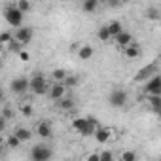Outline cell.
Segmentation results:
<instances>
[{"instance_id": "cell-1", "label": "cell", "mask_w": 161, "mask_h": 161, "mask_svg": "<svg viewBox=\"0 0 161 161\" xmlns=\"http://www.w3.org/2000/svg\"><path fill=\"white\" fill-rule=\"evenodd\" d=\"M49 82H47V78L44 74H34L31 76V93H34L36 97H42V95H47L49 91Z\"/></svg>"}, {"instance_id": "cell-2", "label": "cell", "mask_w": 161, "mask_h": 161, "mask_svg": "<svg viewBox=\"0 0 161 161\" xmlns=\"http://www.w3.org/2000/svg\"><path fill=\"white\" fill-rule=\"evenodd\" d=\"M4 19H6L8 25H12L14 29H17V27L23 25L25 14H23L15 4H12V6H6V8H4Z\"/></svg>"}, {"instance_id": "cell-3", "label": "cell", "mask_w": 161, "mask_h": 161, "mask_svg": "<svg viewBox=\"0 0 161 161\" xmlns=\"http://www.w3.org/2000/svg\"><path fill=\"white\" fill-rule=\"evenodd\" d=\"M127 91L125 89H121V87H116V89H112L110 91V95H108V104L112 106V108H123L125 104H127Z\"/></svg>"}, {"instance_id": "cell-4", "label": "cell", "mask_w": 161, "mask_h": 161, "mask_svg": "<svg viewBox=\"0 0 161 161\" xmlns=\"http://www.w3.org/2000/svg\"><path fill=\"white\" fill-rule=\"evenodd\" d=\"M53 157V150L46 144H36L31 150V159L32 161H49Z\"/></svg>"}, {"instance_id": "cell-5", "label": "cell", "mask_w": 161, "mask_h": 161, "mask_svg": "<svg viewBox=\"0 0 161 161\" xmlns=\"http://www.w3.org/2000/svg\"><path fill=\"white\" fill-rule=\"evenodd\" d=\"M10 89H12V93H15V95H23V93H27V91H31V80L29 78H15V80H12V84H10Z\"/></svg>"}, {"instance_id": "cell-6", "label": "cell", "mask_w": 161, "mask_h": 161, "mask_svg": "<svg viewBox=\"0 0 161 161\" xmlns=\"http://www.w3.org/2000/svg\"><path fill=\"white\" fill-rule=\"evenodd\" d=\"M144 93L146 95H161V74H153L150 80H146Z\"/></svg>"}, {"instance_id": "cell-7", "label": "cell", "mask_w": 161, "mask_h": 161, "mask_svg": "<svg viewBox=\"0 0 161 161\" xmlns=\"http://www.w3.org/2000/svg\"><path fill=\"white\" fill-rule=\"evenodd\" d=\"M157 68H159L157 63H150V64L142 66V68L135 74V82H146V80H150L153 74H157Z\"/></svg>"}, {"instance_id": "cell-8", "label": "cell", "mask_w": 161, "mask_h": 161, "mask_svg": "<svg viewBox=\"0 0 161 161\" xmlns=\"http://www.w3.org/2000/svg\"><path fill=\"white\" fill-rule=\"evenodd\" d=\"M66 84L64 82H53L51 86H49V91H47V97L51 99V101H59V99H63V97H66Z\"/></svg>"}, {"instance_id": "cell-9", "label": "cell", "mask_w": 161, "mask_h": 161, "mask_svg": "<svg viewBox=\"0 0 161 161\" xmlns=\"http://www.w3.org/2000/svg\"><path fill=\"white\" fill-rule=\"evenodd\" d=\"M15 38L23 44V46H29L31 42H32V38H34V29L32 27H17L15 29Z\"/></svg>"}, {"instance_id": "cell-10", "label": "cell", "mask_w": 161, "mask_h": 161, "mask_svg": "<svg viewBox=\"0 0 161 161\" xmlns=\"http://www.w3.org/2000/svg\"><path fill=\"white\" fill-rule=\"evenodd\" d=\"M34 131H36V135H38L40 138H46V140H47V138H51V135H53L51 121H46V119H44V121H40V123L36 125V129H34Z\"/></svg>"}, {"instance_id": "cell-11", "label": "cell", "mask_w": 161, "mask_h": 161, "mask_svg": "<svg viewBox=\"0 0 161 161\" xmlns=\"http://www.w3.org/2000/svg\"><path fill=\"white\" fill-rule=\"evenodd\" d=\"M76 55H78L80 61H89V59L95 55V47L89 46V44H84V46H80V47H78Z\"/></svg>"}, {"instance_id": "cell-12", "label": "cell", "mask_w": 161, "mask_h": 161, "mask_svg": "<svg viewBox=\"0 0 161 161\" xmlns=\"http://www.w3.org/2000/svg\"><path fill=\"white\" fill-rule=\"evenodd\" d=\"M93 138H95L99 144H106V142H110V138H112V129H108V127H99L97 133L93 135Z\"/></svg>"}, {"instance_id": "cell-13", "label": "cell", "mask_w": 161, "mask_h": 161, "mask_svg": "<svg viewBox=\"0 0 161 161\" xmlns=\"http://www.w3.org/2000/svg\"><path fill=\"white\" fill-rule=\"evenodd\" d=\"M133 40H135V38H133V34H131V32H127V31L119 32V34L114 38V42H116V44H118V47H121V49H123V47H127L129 44H133Z\"/></svg>"}, {"instance_id": "cell-14", "label": "cell", "mask_w": 161, "mask_h": 161, "mask_svg": "<svg viewBox=\"0 0 161 161\" xmlns=\"http://www.w3.org/2000/svg\"><path fill=\"white\" fill-rule=\"evenodd\" d=\"M123 55H125L127 59H138V57L142 55V49H140V46H138L136 42H133V44H129L127 47H123Z\"/></svg>"}, {"instance_id": "cell-15", "label": "cell", "mask_w": 161, "mask_h": 161, "mask_svg": "<svg viewBox=\"0 0 161 161\" xmlns=\"http://www.w3.org/2000/svg\"><path fill=\"white\" fill-rule=\"evenodd\" d=\"M87 123H89V118H74L72 119V129L76 131V133H80V135H84L86 133V129H87Z\"/></svg>"}, {"instance_id": "cell-16", "label": "cell", "mask_w": 161, "mask_h": 161, "mask_svg": "<svg viewBox=\"0 0 161 161\" xmlns=\"http://www.w3.org/2000/svg\"><path fill=\"white\" fill-rule=\"evenodd\" d=\"M74 106H76V101L72 97H63L57 101V108L61 112H70V110H74Z\"/></svg>"}, {"instance_id": "cell-17", "label": "cell", "mask_w": 161, "mask_h": 161, "mask_svg": "<svg viewBox=\"0 0 161 161\" xmlns=\"http://www.w3.org/2000/svg\"><path fill=\"white\" fill-rule=\"evenodd\" d=\"M148 104H150L152 112L161 114V95H148Z\"/></svg>"}, {"instance_id": "cell-18", "label": "cell", "mask_w": 161, "mask_h": 161, "mask_svg": "<svg viewBox=\"0 0 161 161\" xmlns=\"http://www.w3.org/2000/svg\"><path fill=\"white\" fill-rule=\"evenodd\" d=\"M97 38L101 40V42H110V40H114V36H112V32H110V29H108V25H103L99 31H97Z\"/></svg>"}, {"instance_id": "cell-19", "label": "cell", "mask_w": 161, "mask_h": 161, "mask_svg": "<svg viewBox=\"0 0 161 161\" xmlns=\"http://www.w3.org/2000/svg\"><path fill=\"white\" fill-rule=\"evenodd\" d=\"M14 135H17L23 142H29V140L32 138V131L27 129V127H15V129H14Z\"/></svg>"}, {"instance_id": "cell-20", "label": "cell", "mask_w": 161, "mask_h": 161, "mask_svg": "<svg viewBox=\"0 0 161 161\" xmlns=\"http://www.w3.org/2000/svg\"><path fill=\"white\" fill-rule=\"evenodd\" d=\"M144 15H146V19H148V21H159V19H161V10H159V8H155V6H150V8L146 10V14H144Z\"/></svg>"}, {"instance_id": "cell-21", "label": "cell", "mask_w": 161, "mask_h": 161, "mask_svg": "<svg viewBox=\"0 0 161 161\" xmlns=\"http://www.w3.org/2000/svg\"><path fill=\"white\" fill-rule=\"evenodd\" d=\"M97 8H99V0H84L82 2V10L86 14H93L97 12Z\"/></svg>"}, {"instance_id": "cell-22", "label": "cell", "mask_w": 161, "mask_h": 161, "mask_svg": "<svg viewBox=\"0 0 161 161\" xmlns=\"http://www.w3.org/2000/svg\"><path fill=\"white\" fill-rule=\"evenodd\" d=\"M108 29H110V32H112V36L116 38L119 32H123L125 29H123V25H121V21H118V19H114V21H110L108 23Z\"/></svg>"}, {"instance_id": "cell-23", "label": "cell", "mask_w": 161, "mask_h": 161, "mask_svg": "<svg viewBox=\"0 0 161 161\" xmlns=\"http://www.w3.org/2000/svg\"><path fill=\"white\" fill-rule=\"evenodd\" d=\"M21 144H23V140H21L17 135H14V133H12L8 138H6V146H8L10 150H15V148H19Z\"/></svg>"}, {"instance_id": "cell-24", "label": "cell", "mask_w": 161, "mask_h": 161, "mask_svg": "<svg viewBox=\"0 0 161 161\" xmlns=\"http://www.w3.org/2000/svg\"><path fill=\"white\" fill-rule=\"evenodd\" d=\"M51 78H53V82H64V80L68 78V72L64 68H55L51 72Z\"/></svg>"}, {"instance_id": "cell-25", "label": "cell", "mask_w": 161, "mask_h": 161, "mask_svg": "<svg viewBox=\"0 0 161 161\" xmlns=\"http://www.w3.org/2000/svg\"><path fill=\"white\" fill-rule=\"evenodd\" d=\"M15 6H17L23 14H31V12H32V2H31V0H17Z\"/></svg>"}, {"instance_id": "cell-26", "label": "cell", "mask_w": 161, "mask_h": 161, "mask_svg": "<svg viewBox=\"0 0 161 161\" xmlns=\"http://www.w3.org/2000/svg\"><path fill=\"white\" fill-rule=\"evenodd\" d=\"M15 38V32H10V31H2V34H0V44L2 46H8L12 40Z\"/></svg>"}, {"instance_id": "cell-27", "label": "cell", "mask_w": 161, "mask_h": 161, "mask_svg": "<svg viewBox=\"0 0 161 161\" xmlns=\"http://www.w3.org/2000/svg\"><path fill=\"white\" fill-rule=\"evenodd\" d=\"M8 49H10L12 53H19V51H23V44H21L17 38H14V40L8 44Z\"/></svg>"}, {"instance_id": "cell-28", "label": "cell", "mask_w": 161, "mask_h": 161, "mask_svg": "<svg viewBox=\"0 0 161 161\" xmlns=\"http://www.w3.org/2000/svg\"><path fill=\"white\" fill-rule=\"evenodd\" d=\"M19 112H21L25 118H31V116L34 114V108H32V104H31V103H23V104H21V108H19Z\"/></svg>"}, {"instance_id": "cell-29", "label": "cell", "mask_w": 161, "mask_h": 161, "mask_svg": "<svg viewBox=\"0 0 161 161\" xmlns=\"http://www.w3.org/2000/svg\"><path fill=\"white\" fill-rule=\"evenodd\" d=\"M64 84H66V87H76V86L80 84V78H78V76H70V74H68V78L64 80Z\"/></svg>"}, {"instance_id": "cell-30", "label": "cell", "mask_w": 161, "mask_h": 161, "mask_svg": "<svg viewBox=\"0 0 161 161\" xmlns=\"http://www.w3.org/2000/svg\"><path fill=\"white\" fill-rule=\"evenodd\" d=\"M135 159H136L135 152H123L121 153V161H135Z\"/></svg>"}, {"instance_id": "cell-31", "label": "cell", "mask_w": 161, "mask_h": 161, "mask_svg": "<svg viewBox=\"0 0 161 161\" xmlns=\"http://www.w3.org/2000/svg\"><path fill=\"white\" fill-rule=\"evenodd\" d=\"M17 55H19V59H21L23 63H29V61H31V53H29L27 49H23V51H19Z\"/></svg>"}, {"instance_id": "cell-32", "label": "cell", "mask_w": 161, "mask_h": 161, "mask_svg": "<svg viewBox=\"0 0 161 161\" xmlns=\"http://www.w3.org/2000/svg\"><path fill=\"white\" fill-rule=\"evenodd\" d=\"M112 159H114V153L112 152H106V150L101 152V161H112Z\"/></svg>"}, {"instance_id": "cell-33", "label": "cell", "mask_w": 161, "mask_h": 161, "mask_svg": "<svg viewBox=\"0 0 161 161\" xmlns=\"http://www.w3.org/2000/svg\"><path fill=\"white\" fill-rule=\"evenodd\" d=\"M87 159H89V161H101V153H89Z\"/></svg>"}, {"instance_id": "cell-34", "label": "cell", "mask_w": 161, "mask_h": 161, "mask_svg": "<svg viewBox=\"0 0 161 161\" xmlns=\"http://www.w3.org/2000/svg\"><path fill=\"white\" fill-rule=\"evenodd\" d=\"M2 118L10 119V118H12V110H10V108H4V112H2Z\"/></svg>"}, {"instance_id": "cell-35", "label": "cell", "mask_w": 161, "mask_h": 161, "mask_svg": "<svg viewBox=\"0 0 161 161\" xmlns=\"http://www.w3.org/2000/svg\"><path fill=\"white\" fill-rule=\"evenodd\" d=\"M121 2H129V0H121Z\"/></svg>"}]
</instances>
